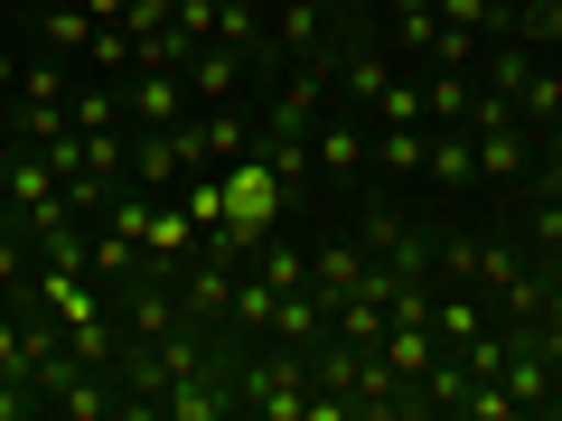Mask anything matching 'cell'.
Instances as JSON below:
<instances>
[{
	"label": "cell",
	"instance_id": "6da1fadb",
	"mask_svg": "<svg viewBox=\"0 0 562 421\" xmlns=\"http://www.w3.org/2000/svg\"><path fill=\"white\" fill-rule=\"evenodd\" d=\"M497 10H506V0H497Z\"/></svg>",
	"mask_w": 562,
	"mask_h": 421
}]
</instances>
